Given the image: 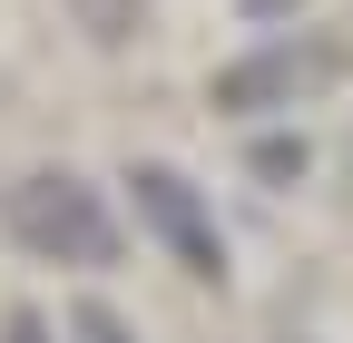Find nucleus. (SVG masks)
Here are the masks:
<instances>
[{
  "mask_svg": "<svg viewBox=\"0 0 353 343\" xmlns=\"http://www.w3.org/2000/svg\"><path fill=\"white\" fill-rule=\"evenodd\" d=\"M0 226L39 265H118V216L79 167H30L0 187Z\"/></svg>",
  "mask_w": 353,
  "mask_h": 343,
  "instance_id": "obj_1",
  "label": "nucleus"
},
{
  "mask_svg": "<svg viewBox=\"0 0 353 343\" xmlns=\"http://www.w3.org/2000/svg\"><path fill=\"white\" fill-rule=\"evenodd\" d=\"M128 196H138V226H148L187 275H206V284L226 275V226H216V206L176 177V167H128Z\"/></svg>",
  "mask_w": 353,
  "mask_h": 343,
  "instance_id": "obj_2",
  "label": "nucleus"
},
{
  "mask_svg": "<svg viewBox=\"0 0 353 343\" xmlns=\"http://www.w3.org/2000/svg\"><path fill=\"white\" fill-rule=\"evenodd\" d=\"M343 69V50H334V39H304V50H294V39H275V50H255V59H236V69H216V108H226V118H265V108H294L304 89H324V79Z\"/></svg>",
  "mask_w": 353,
  "mask_h": 343,
  "instance_id": "obj_3",
  "label": "nucleus"
},
{
  "mask_svg": "<svg viewBox=\"0 0 353 343\" xmlns=\"http://www.w3.org/2000/svg\"><path fill=\"white\" fill-rule=\"evenodd\" d=\"M69 343H128V324L108 304H69Z\"/></svg>",
  "mask_w": 353,
  "mask_h": 343,
  "instance_id": "obj_4",
  "label": "nucleus"
},
{
  "mask_svg": "<svg viewBox=\"0 0 353 343\" xmlns=\"http://www.w3.org/2000/svg\"><path fill=\"white\" fill-rule=\"evenodd\" d=\"M255 177H304V138H265L255 147Z\"/></svg>",
  "mask_w": 353,
  "mask_h": 343,
  "instance_id": "obj_5",
  "label": "nucleus"
},
{
  "mask_svg": "<svg viewBox=\"0 0 353 343\" xmlns=\"http://www.w3.org/2000/svg\"><path fill=\"white\" fill-rule=\"evenodd\" d=\"M294 10V0H245V20H285Z\"/></svg>",
  "mask_w": 353,
  "mask_h": 343,
  "instance_id": "obj_6",
  "label": "nucleus"
},
{
  "mask_svg": "<svg viewBox=\"0 0 353 343\" xmlns=\"http://www.w3.org/2000/svg\"><path fill=\"white\" fill-rule=\"evenodd\" d=\"M10 343H39V324H30V314H20V324H10Z\"/></svg>",
  "mask_w": 353,
  "mask_h": 343,
  "instance_id": "obj_7",
  "label": "nucleus"
}]
</instances>
